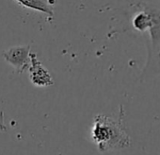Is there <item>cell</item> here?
Masks as SVG:
<instances>
[{
  "label": "cell",
  "instance_id": "6da1fadb",
  "mask_svg": "<svg viewBox=\"0 0 160 155\" xmlns=\"http://www.w3.org/2000/svg\"><path fill=\"white\" fill-rule=\"evenodd\" d=\"M91 135L101 152L126 148L132 145V140L122 125V118L115 120L105 115H95Z\"/></svg>",
  "mask_w": 160,
  "mask_h": 155
},
{
  "label": "cell",
  "instance_id": "7a4b0ae2",
  "mask_svg": "<svg viewBox=\"0 0 160 155\" xmlns=\"http://www.w3.org/2000/svg\"><path fill=\"white\" fill-rule=\"evenodd\" d=\"M31 83L38 87H48L54 84V79L50 72L42 65L36 53L30 54V64L28 68Z\"/></svg>",
  "mask_w": 160,
  "mask_h": 155
},
{
  "label": "cell",
  "instance_id": "3957f363",
  "mask_svg": "<svg viewBox=\"0 0 160 155\" xmlns=\"http://www.w3.org/2000/svg\"><path fill=\"white\" fill-rule=\"evenodd\" d=\"M30 54L29 45H17L4 51L3 58L21 74L29 67Z\"/></svg>",
  "mask_w": 160,
  "mask_h": 155
},
{
  "label": "cell",
  "instance_id": "277c9868",
  "mask_svg": "<svg viewBox=\"0 0 160 155\" xmlns=\"http://www.w3.org/2000/svg\"><path fill=\"white\" fill-rule=\"evenodd\" d=\"M15 1L28 9L48 14L49 16H54L53 8L48 4L47 0H15Z\"/></svg>",
  "mask_w": 160,
  "mask_h": 155
},
{
  "label": "cell",
  "instance_id": "5b68a950",
  "mask_svg": "<svg viewBox=\"0 0 160 155\" xmlns=\"http://www.w3.org/2000/svg\"><path fill=\"white\" fill-rule=\"evenodd\" d=\"M152 25V17L148 11L144 10L135 15L133 18V26L138 31H145Z\"/></svg>",
  "mask_w": 160,
  "mask_h": 155
},
{
  "label": "cell",
  "instance_id": "8992f818",
  "mask_svg": "<svg viewBox=\"0 0 160 155\" xmlns=\"http://www.w3.org/2000/svg\"><path fill=\"white\" fill-rule=\"evenodd\" d=\"M0 131H6L7 127L5 125V119H4V113L0 111Z\"/></svg>",
  "mask_w": 160,
  "mask_h": 155
}]
</instances>
